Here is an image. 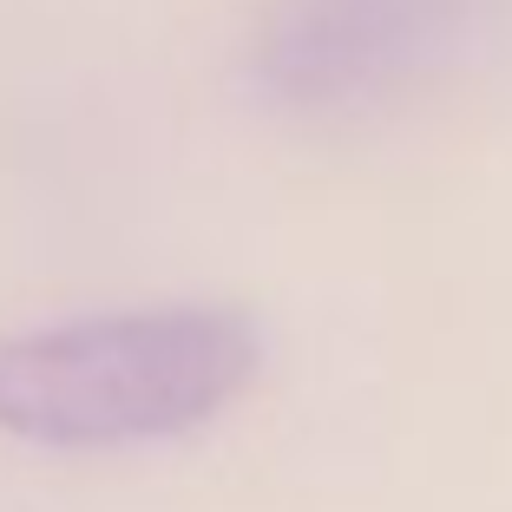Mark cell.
I'll return each mask as SVG.
<instances>
[{"mask_svg":"<svg viewBox=\"0 0 512 512\" xmlns=\"http://www.w3.org/2000/svg\"><path fill=\"white\" fill-rule=\"evenodd\" d=\"M263 362L237 309L86 316L0 342V434L40 447H132L224 414Z\"/></svg>","mask_w":512,"mask_h":512,"instance_id":"6da1fadb","label":"cell"},{"mask_svg":"<svg viewBox=\"0 0 512 512\" xmlns=\"http://www.w3.org/2000/svg\"><path fill=\"white\" fill-rule=\"evenodd\" d=\"M480 0H270L250 79L289 119H362L440 79Z\"/></svg>","mask_w":512,"mask_h":512,"instance_id":"7a4b0ae2","label":"cell"}]
</instances>
